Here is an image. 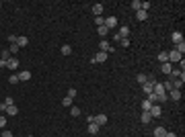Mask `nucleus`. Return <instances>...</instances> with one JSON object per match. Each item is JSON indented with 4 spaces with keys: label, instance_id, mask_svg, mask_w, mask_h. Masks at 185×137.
<instances>
[{
    "label": "nucleus",
    "instance_id": "nucleus-24",
    "mask_svg": "<svg viewBox=\"0 0 185 137\" xmlns=\"http://www.w3.org/2000/svg\"><path fill=\"white\" fill-rule=\"evenodd\" d=\"M70 115H72V117H78V115H80V108L72 104V106H70Z\"/></svg>",
    "mask_w": 185,
    "mask_h": 137
},
{
    "label": "nucleus",
    "instance_id": "nucleus-13",
    "mask_svg": "<svg viewBox=\"0 0 185 137\" xmlns=\"http://www.w3.org/2000/svg\"><path fill=\"white\" fill-rule=\"evenodd\" d=\"M29 78H31V72H27V70L19 72V82H27Z\"/></svg>",
    "mask_w": 185,
    "mask_h": 137
},
{
    "label": "nucleus",
    "instance_id": "nucleus-23",
    "mask_svg": "<svg viewBox=\"0 0 185 137\" xmlns=\"http://www.w3.org/2000/svg\"><path fill=\"white\" fill-rule=\"evenodd\" d=\"M150 106H152V104H150L148 100H142V113H148V111H150Z\"/></svg>",
    "mask_w": 185,
    "mask_h": 137
},
{
    "label": "nucleus",
    "instance_id": "nucleus-42",
    "mask_svg": "<svg viewBox=\"0 0 185 137\" xmlns=\"http://www.w3.org/2000/svg\"><path fill=\"white\" fill-rule=\"evenodd\" d=\"M29 137H33V135H29Z\"/></svg>",
    "mask_w": 185,
    "mask_h": 137
},
{
    "label": "nucleus",
    "instance_id": "nucleus-6",
    "mask_svg": "<svg viewBox=\"0 0 185 137\" xmlns=\"http://www.w3.org/2000/svg\"><path fill=\"white\" fill-rule=\"evenodd\" d=\"M183 80H185V76H181V78H171V84H173V88H175V90H181V86H183Z\"/></svg>",
    "mask_w": 185,
    "mask_h": 137
},
{
    "label": "nucleus",
    "instance_id": "nucleus-7",
    "mask_svg": "<svg viewBox=\"0 0 185 137\" xmlns=\"http://www.w3.org/2000/svg\"><path fill=\"white\" fill-rule=\"evenodd\" d=\"M99 47H101V51H105V53H111V51H113V47L109 45V41H107V39H101Z\"/></svg>",
    "mask_w": 185,
    "mask_h": 137
},
{
    "label": "nucleus",
    "instance_id": "nucleus-36",
    "mask_svg": "<svg viewBox=\"0 0 185 137\" xmlns=\"http://www.w3.org/2000/svg\"><path fill=\"white\" fill-rule=\"evenodd\" d=\"M4 104H6V106H10V104H14V100H12L10 96H6V98H4Z\"/></svg>",
    "mask_w": 185,
    "mask_h": 137
},
{
    "label": "nucleus",
    "instance_id": "nucleus-19",
    "mask_svg": "<svg viewBox=\"0 0 185 137\" xmlns=\"http://www.w3.org/2000/svg\"><path fill=\"white\" fill-rule=\"evenodd\" d=\"M179 98H181V90L171 88V100H179Z\"/></svg>",
    "mask_w": 185,
    "mask_h": 137
},
{
    "label": "nucleus",
    "instance_id": "nucleus-28",
    "mask_svg": "<svg viewBox=\"0 0 185 137\" xmlns=\"http://www.w3.org/2000/svg\"><path fill=\"white\" fill-rule=\"evenodd\" d=\"M66 96H70L72 100L76 98V88H68V92H66Z\"/></svg>",
    "mask_w": 185,
    "mask_h": 137
},
{
    "label": "nucleus",
    "instance_id": "nucleus-21",
    "mask_svg": "<svg viewBox=\"0 0 185 137\" xmlns=\"http://www.w3.org/2000/svg\"><path fill=\"white\" fill-rule=\"evenodd\" d=\"M97 33H99V35H101V37H105V35H107V33H109V29H107V27H105V25H101V27H97Z\"/></svg>",
    "mask_w": 185,
    "mask_h": 137
},
{
    "label": "nucleus",
    "instance_id": "nucleus-41",
    "mask_svg": "<svg viewBox=\"0 0 185 137\" xmlns=\"http://www.w3.org/2000/svg\"><path fill=\"white\" fill-rule=\"evenodd\" d=\"M165 137H177V135H175V133H171V131H167V135H165Z\"/></svg>",
    "mask_w": 185,
    "mask_h": 137
},
{
    "label": "nucleus",
    "instance_id": "nucleus-39",
    "mask_svg": "<svg viewBox=\"0 0 185 137\" xmlns=\"http://www.w3.org/2000/svg\"><path fill=\"white\" fill-rule=\"evenodd\" d=\"M87 123H95V115H87Z\"/></svg>",
    "mask_w": 185,
    "mask_h": 137
},
{
    "label": "nucleus",
    "instance_id": "nucleus-11",
    "mask_svg": "<svg viewBox=\"0 0 185 137\" xmlns=\"http://www.w3.org/2000/svg\"><path fill=\"white\" fill-rule=\"evenodd\" d=\"M6 68H8V70H17V68H19V59H17V57H10V59L6 61Z\"/></svg>",
    "mask_w": 185,
    "mask_h": 137
},
{
    "label": "nucleus",
    "instance_id": "nucleus-30",
    "mask_svg": "<svg viewBox=\"0 0 185 137\" xmlns=\"http://www.w3.org/2000/svg\"><path fill=\"white\" fill-rule=\"evenodd\" d=\"M62 104H64V106H72V98H70V96H64Z\"/></svg>",
    "mask_w": 185,
    "mask_h": 137
},
{
    "label": "nucleus",
    "instance_id": "nucleus-40",
    "mask_svg": "<svg viewBox=\"0 0 185 137\" xmlns=\"http://www.w3.org/2000/svg\"><path fill=\"white\" fill-rule=\"evenodd\" d=\"M119 43H121V45H124V47H128V45H130V39H121Z\"/></svg>",
    "mask_w": 185,
    "mask_h": 137
},
{
    "label": "nucleus",
    "instance_id": "nucleus-16",
    "mask_svg": "<svg viewBox=\"0 0 185 137\" xmlns=\"http://www.w3.org/2000/svg\"><path fill=\"white\" fill-rule=\"evenodd\" d=\"M136 19H138V21H146V19H148V12H146V10H142V8H140L138 12H136Z\"/></svg>",
    "mask_w": 185,
    "mask_h": 137
},
{
    "label": "nucleus",
    "instance_id": "nucleus-20",
    "mask_svg": "<svg viewBox=\"0 0 185 137\" xmlns=\"http://www.w3.org/2000/svg\"><path fill=\"white\" fill-rule=\"evenodd\" d=\"M165 135H167L165 127H156V129H154V137H165Z\"/></svg>",
    "mask_w": 185,
    "mask_h": 137
},
{
    "label": "nucleus",
    "instance_id": "nucleus-2",
    "mask_svg": "<svg viewBox=\"0 0 185 137\" xmlns=\"http://www.w3.org/2000/svg\"><path fill=\"white\" fill-rule=\"evenodd\" d=\"M160 113H163V108H160L158 104H152V106H150V111H148V115H150L152 119H156V117H160Z\"/></svg>",
    "mask_w": 185,
    "mask_h": 137
},
{
    "label": "nucleus",
    "instance_id": "nucleus-26",
    "mask_svg": "<svg viewBox=\"0 0 185 137\" xmlns=\"http://www.w3.org/2000/svg\"><path fill=\"white\" fill-rule=\"evenodd\" d=\"M62 53H64V55H70V53H72V47L68 45V43H66V45H62Z\"/></svg>",
    "mask_w": 185,
    "mask_h": 137
},
{
    "label": "nucleus",
    "instance_id": "nucleus-3",
    "mask_svg": "<svg viewBox=\"0 0 185 137\" xmlns=\"http://www.w3.org/2000/svg\"><path fill=\"white\" fill-rule=\"evenodd\" d=\"M107 55H109V53H105V51H99V53L92 57L91 61H92V64H103V61L107 59Z\"/></svg>",
    "mask_w": 185,
    "mask_h": 137
},
{
    "label": "nucleus",
    "instance_id": "nucleus-8",
    "mask_svg": "<svg viewBox=\"0 0 185 137\" xmlns=\"http://www.w3.org/2000/svg\"><path fill=\"white\" fill-rule=\"evenodd\" d=\"M160 72H163V74H169V76H171V72H173V64H169V61L160 64Z\"/></svg>",
    "mask_w": 185,
    "mask_h": 137
},
{
    "label": "nucleus",
    "instance_id": "nucleus-31",
    "mask_svg": "<svg viewBox=\"0 0 185 137\" xmlns=\"http://www.w3.org/2000/svg\"><path fill=\"white\" fill-rule=\"evenodd\" d=\"M163 88H165V92H167V90H171V88H173V84H171V78H169L167 82H163Z\"/></svg>",
    "mask_w": 185,
    "mask_h": 137
},
{
    "label": "nucleus",
    "instance_id": "nucleus-4",
    "mask_svg": "<svg viewBox=\"0 0 185 137\" xmlns=\"http://www.w3.org/2000/svg\"><path fill=\"white\" fill-rule=\"evenodd\" d=\"M105 27H107L109 31L115 29V27H117V19H115V16H107V19H105Z\"/></svg>",
    "mask_w": 185,
    "mask_h": 137
},
{
    "label": "nucleus",
    "instance_id": "nucleus-29",
    "mask_svg": "<svg viewBox=\"0 0 185 137\" xmlns=\"http://www.w3.org/2000/svg\"><path fill=\"white\" fill-rule=\"evenodd\" d=\"M132 8H134V10L138 12L140 8H142V2H140V0H134V2H132Z\"/></svg>",
    "mask_w": 185,
    "mask_h": 137
},
{
    "label": "nucleus",
    "instance_id": "nucleus-43",
    "mask_svg": "<svg viewBox=\"0 0 185 137\" xmlns=\"http://www.w3.org/2000/svg\"><path fill=\"white\" fill-rule=\"evenodd\" d=\"M0 6H2V4H0Z\"/></svg>",
    "mask_w": 185,
    "mask_h": 137
},
{
    "label": "nucleus",
    "instance_id": "nucleus-33",
    "mask_svg": "<svg viewBox=\"0 0 185 137\" xmlns=\"http://www.w3.org/2000/svg\"><path fill=\"white\" fill-rule=\"evenodd\" d=\"M136 80H138V84L142 86V84L146 82V74H138V78H136Z\"/></svg>",
    "mask_w": 185,
    "mask_h": 137
},
{
    "label": "nucleus",
    "instance_id": "nucleus-32",
    "mask_svg": "<svg viewBox=\"0 0 185 137\" xmlns=\"http://www.w3.org/2000/svg\"><path fill=\"white\" fill-rule=\"evenodd\" d=\"M8 51H10V55H17V53H19V47H17V43L8 47Z\"/></svg>",
    "mask_w": 185,
    "mask_h": 137
},
{
    "label": "nucleus",
    "instance_id": "nucleus-35",
    "mask_svg": "<svg viewBox=\"0 0 185 137\" xmlns=\"http://www.w3.org/2000/svg\"><path fill=\"white\" fill-rule=\"evenodd\" d=\"M8 82H10V84H17V82H19V74H12V76L8 78Z\"/></svg>",
    "mask_w": 185,
    "mask_h": 137
},
{
    "label": "nucleus",
    "instance_id": "nucleus-5",
    "mask_svg": "<svg viewBox=\"0 0 185 137\" xmlns=\"http://www.w3.org/2000/svg\"><path fill=\"white\" fill-rule=\"evenodd\" d=\"M107 121H109V119H107V115H105V113H101V115H97V117H95V123H97L99 127L107 125Z\"/></svg>",
    "mask_w": 185,
    "mask_h": 137
},
{
    "label": "nucleus",
    "instance_id": "nucleus-10",
    "mask_svg": "<svg viewBox=\"0 0 185 137\" xmlns=\"http://www.w3.org/2000/svg\"><path fill=\"white\" fill-rule=\"evenodd\" d=\"M171 41L177 45V43H181V41H183V35H181L179 31H173V35H171Z\"/></svg>",
    "mask_w": 185,
    "mask_h": 137
},
{
    "label": "nucleus",
    "instance_id": "nucleus-22",
    "mask_svg": "<svg viewBox=\"0 0 185 137\" xmlns=\"http://www.w3.org/2000/svg\"><path fill=\"white\" fill-rule=\"evenodd\" d=\"M10 57H12V55H10V51H8V49H4V51L0 53V59H4V61H8Z\"/></svg>",
    "mask_w": 185,
    "mask_h": 137
},
{
    "label": "nucleus",
    "instance_id": "nucleus-37",
    "mask_svg": "<svg viewBox=\"0 0 185 137\" xmlns=\"http://www.w3.org/2000/svg\"><path fill=\"white\" fill-rule=\"evenodd\" d=\"M8 41H10V45H14L17 43V35H8Z\"/></svg>",
    "mask_w": 185,
    "mask_h": 137
},
{
    "label": "nucleus",
    "instance_id": "nucleus-1",
    "mask_svg": "<svg viewBox=\"0 0 185 137\" xmlns=\"http://www.w3.org/2000/svg\"><path fill=\"white\" fill-rule=\"evenodd\" d=\"M181 59H183V57H181L179 51H175V49L169 51V64H177V61H181Z\"/></svg>",
    "mask_w": 185,
    "mask_h": 137
},
{
    "label": "nucleus",
    "instance_id": "nucleus-25",
    "mask_svg": "<svg viewBox=\"0 0 185 137\" xmlns=\"http://www.w3.org/2000/svg\"><path fill=\"white\" fill-rule=\"evenodd\" d=\"M140 121H142V123H150V121H152V117H150L148 113H142V117H140Z\"/></svg>",
    "mask_w": 185,
    "mask_h": 137
},
{
    "label": "nucleus",
    "instance_id": "nucleus-12",
    "mask_svg": "<svg viewBox=\"0 0 185 137\" xmlns=\"http://www.w3.org/2000/svg\"><path fill=\"white\" fill-rule=\"evenodd\" d=\"M27 43H29V39H27L25 35L17 37V47H19V49H21V47H27Z\"/></svg>",
    "mask_w": 185,
    "mask_h": 137
},
{
    "label": "nucleus",
    "instance_id": "nucleus-9",
    "mask_svg": "<svg viewBox=\"0 0 185 137\" xmlns=\"http://www.w3.org/2000/svg\"><path fill=\"white\" fill-rule=\"evenodd\" d=\"M17 115H19V106L17 104H10L6 108V117H17Z\"/></svg>",
    "mask_w": 185,
    "mask_h": 137
},
{
    "label": "nucleus",
    "instance_id": "nucleus-14",
    "mask_svg": "<svg viewBox=\"0 0 185 137\" xmlns=\"http://www.w3.org/2000/svg\"><path fill=\"white\" fill-rule=\"evenodd\" d=\"M152 88H154V84H150V82H144V84H142V92H144L146 96L152 92Z\"/></svg>",
    "mask_w": 185,
    "mask_h": 137
},
{
    "label": "nucleus",
    "instance_id": "nucleus-15",
    "mask_svg": "<svg viewBox=\"0 0 185 137\" xmlns=\"http://www.w3.org/2000/svg\"><path fill=\"white\" fill-rule=\"evenodd\" d=\"M92 12H95V16H101L103 14V4H92Z\"/></svg>",
    "mask_w": 185,
    "mask_h": 137
},
{
    "label": "nucleus",
    "instance_id": "nucleus-27",
    "mask_svg": "<svg viewBox=\"0 0 185 137\" xmlns=\"http://www.w3.org/2000/svg\"><path fill=\"white\" fill-rule=\"evenodd\" d=\"M6 123H8V117L0 115V129H4V127H6Z\"/></svg>",
    "mask_w": 185,
    "mask_h": 137
},
{
    "label": "nucleus",
    "instance_id": "nucleus-17",
    "mask_svg": "<svg viewBox=\"0 0 185 137\" xmlns=\"http://www.w3.org/2000/svg\"><path fill=\"white\" fill-rule=\"evenodd\" d=\"M89 133H91V135H97V133H99V125H97V123H89Z\"/></svg>",
    "mask_w": 185,
    "mask_h": 137
},
{
    "label": "nucleus",
    "instance_id": "nucleus-34",
    "mask_svg": "<svg viewBox=\"0 0 185 137\" xmlns=\"http://www.w3.org/2000/svg\"><path fill=\"white\" fill-rule=\"evenodd\" d=\"M95 23H97V27H101V25H105V19L103 16H95Z\"/></svg>",
    "mask_w": 185,
    "mask_h": 137
},
{
    "label": "nucleus",
    "instance_id": "nucleus-38",
    "mask_svg": "<svg viewBox=\"0 0 185 137\" xmlns=\"http://www.w3.org/2000/svg\"><path fill=\"white\" fill-rule=\"evenodd\" d=\"M0 137H14V135H12V133H10L8 129H4V131H2V135H0Z\"/></svg>",
    "mask_w": 185,
    "mask_h": 137
},
{
    "label": "nucleus",
    "instance_id": "nucleus-18",
    "mask_svg": "<svg viewBox=\"0 0 185 137\" xmlns=\"http://www.w3.org/2000/svg\"><path fill=\"white\" fill-rule=\"evenodd\" d=\"M158 61H160V64L169 61V51H160V53H158Z\"/></svg>",
    "mask_w": 185,
    "mask_h": 137
}]
</instances>
